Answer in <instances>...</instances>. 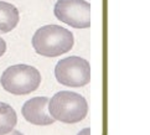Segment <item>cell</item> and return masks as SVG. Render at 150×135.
Returning <instances> with one entry per match:
<instances>
[{"mask_svg": "<svg viewBox=\"0 0 150 135\" xmlns=\"http://www.w3.org/2000/svg\"><path fill=\"white\" fill-rule=\"evenodd\" d=\"M36 53L45 57H57L72 50L74 37L71 31L58 25H46L37 30L31 40Z\"/></svg>", "mask_w": 150, "mask_h": 135, "instance_id": "1", "label": "cell"}, {"mask_svg": "<svg viewBox=\"0 0 150 135\" xmlns=\"http://www.w3.org/2000/svg\"><path fill=\"white\" fill-rule=\"evenodd\" d=\"M49 112L55 120L74 124L88 114V103L83 95L76 92L62 90L49 99Z\"/></svg>", "mask_w": 150, "mask_h": 135, "instance_id": "2", "label": "cell"}, {"mask_svg": "<svg viewBox=\"0 0 150 135\" xmlns=\"http://www.w3.org/2000/svg\"><path fill=\"white\" fill-rule=\"evenodd\" d=\"M1 87L15 95L33 93L41 83L39 69L29 64H15L8 67L0 77Z\"/></svg>", "mask_w": 150, "mask_h": 135, "instance_id": "3", "label": "cell"}, {"mask_svg": "<svg viewBox=\"0 0 150 135\" xmlns=\"http://www.w3.org/2000/svg\"><path fill=\"white\" fill-rule=\"evenodd\" d=\"M56 81L66 87H83L91 81V66L82 57L71 56L58 61L55 67Z\"/></svg>", "mask_w": 150, "mask_h": 135, "instance_id": "4", "label": "cell"}, {"mask_svg": "<svg viewBox=\"0 0 150 135\" xmlns=\"http://www.w3.org/2000/svg\"><path fill=\"white\" fill-rule=\"evenodd\" d=\"M55 16L74 29L91 26V4L84 0H58L55 5Z\"/></svg>", "mask_w": 150, "mask_h": 135, "instance_id": "5", "label": "cell"}, {"mask_svg": "<svg viewBox=\"0 0 150 135\" xmlns=\"http://www.w3.org/2000/svg\"><path fill=\"white\" fill-rule=\"evenodd\" d=\"M47 104H49V98L47 97H35L28 102H25L23 105V117L29 123L34 125H51L55 123V119L47 112Z\"/></svg>", "mask_w": 150, "mask_h": 135, "instance_id": "6", "label": "cell"}, {"mask_svg": "<svg viewBox=\"0 0 150 135\" xmlns=\"http://www.w3.org/2000/svg\"><path fill=\"white\" fill-rule=\"evenodd\" d=\"M20 20L16 6L6 1H0V34H8L18 26Z\"/></svg>", "mask_w": 150, "mask_h": 135, "instance_id": "7", "label": "cell"}, {"mask_svg": "<svg viewBox=\"0 0 150 135\" xmlns=\"http://www.w3.org/2000/svg\"><path fill=\"white\" fill-rule=\"evenodd\" d=\"M18 124V115L11 105L0 102V135H5L13 130Z\"/></svg>", "mask_w": 150, "mask_h": 135, "instance_id": "8", "label": "cell"}, {"mask_svg": "<svg viewBox=\"0 0 150 135\" xmlns=\"http://www.w3.org/2000/svg\"><path fill=\"white\" fill-rule=\"evenodd\" d=\"M5 52H6V42L0 37V57L4 56Z\"/></svg>", "mask_w": 150, "mask_h": 135, "instance_id": "9", "label": "cell"}, {"mask_svg": "<svg viewBox=\"0 0 150 135\" xmlns=\"http://www.w3.org/2000/svg\"><path fill=\"white\" fill-rule=\"evenodd\" d=\"M77 135H91V129L89 128H86L83 130H81Z\"/></svg>", "mask_w": 150, "mask_h": 135, "instance_id": "10", "label": "cell"}, {"mask_svg": "<svg viewBox=\"0 0 150 135\" xmlns=\"http://www.w3.org/2000/svg\"><path fill=\"white\" fill-rule=\"evenodd\" d=\"M5 135H24V134H23V133H20V131H18V130H14V129H13L11 131L8 133V134H5Z\"/></svg>", "mask_w": 150, "mask_h": 135, "instance_id": "11", "label": "cell"}]
</instances>
